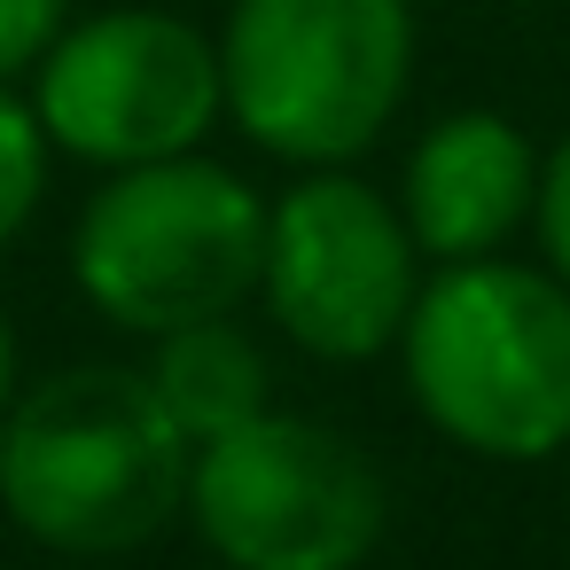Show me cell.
I'll return each instance as SVG.
<instances>
[{
    "label": "cell",
    "mask_w": 570,
    "mask_h": 570,
    "mask_svg": "<svg viewBox=\"0 0 570 570\" xmlns=\"http://www.w3.org/2000/svg\"><path fill=\"white\" fill-rule=\"evenodd\" d=\"M71 24V0H0V87H17L48 63Z\"/></svg>",
    "instance_id": "cell-11"
},
{
    "label": "cell",
    "mask_w": 570,
    "mask_h": 570,
    "mask_svg": "<svg viewBox=\"0 0 570 570\" xmlns=\"http://www.w3.org/2000/svg\"><path fill=\"white\" fill-rule=\"evenodd\" d=\"M422 422L476 461H562L570 445V282L554 266H430L399 328Z\"/></svg>",
    "instance_id": "cell-2"
},
{
    "label": "cell",
    "mask_w": 570,
    "mask_h": 570,
    "mask_svg": "<svg viewBox=\"0 0 570 570\" xmlns=\"http://www.w3.org/2000/svg\"><path fill=\"white\" fill-rule=\"evenodd\" d=\"M141 375H149V391L165 399V414L180 422L188 445H212V438H227V430H243L250 414L274 406V367H266L258 336L235 328V313L149 336Z\"/></svg>",
    "instance_id": "cell-9"
},
{
    "label": "cell",
    "mask_w": 570,
    "mask_h": 570,
    "mask_svg": "<svg viewBox=\"0 0 570 570\" xmlns=\"http://www.w3.org/2000/svg\"><path fill=\"white\" fill-rule=\"evenodd\" d=\"M539 149L500 110H445L399 173V219L430 266L492 258L531 227Z\"/></svg>",
    "instance_id": "cell-8"
},
{
    "label": "cell",
    "mask_w": 570,
    "mask_h": 570,
    "mask_svg": "<svg viewBox=\"0 0 570 570\" xmlns=\"http://www.w3.org/2000/svg\"><path fill=\"white\" fill-rule=\"evenodd\" d=\"M227 118L282 165H360L414 87V0H235L219 24Z\"/></svg>",
    "instance_id": "cell-3"
},
{
    "label": "cell",
    "mask_w": 570,
    "mask_h": 570,
    "mask_svg": "<svg viewBox=\"0 0 570 570\" xmlns=\"http://www.w3.org/2000/svg\"><path fill=\"white\" fill-rule=\"evenodd\" d=\"M531 235H539V266H554V274L570 282V126H562V134H554V149L539 157Z\"/></svg>",
    "instance_id": "cell-12"
},
{
    "label": "cell",
    "mask_w": 570,
    "mask_h": 570,
    "mask_svg": "<svg viewBox=\"0 0 570 570\" xmlns=\"http://www.w3.org/2000/svg\"><path fill=\"white\" fill-rule=\"evenodd\" d=\"M32 110L56 157L95 173L188 157L227 118L219 40L173 9H95L71 17L48 63L32 71Z\"/></svg>",
    "instance_id": "cell-7"
},
{
    "label": "cell",
    "mask_w": 570,
    "mask_h": 570,
    "mask_svg": "<svg viewBox=\"0 0 570 570\" xmlns=\"http://www.w3.org/2000/svg\"><path fill=\"white\" fill-rule=\"evenodd\" d=\"M258 250L266 196L235 165L188 149L102 173L71 227V282L110 328L165 336L258 297Z\"/></svg>",
    "instance_id": "cell-4"
},
{
    "label": "cell",
    "mask_w": 570,
    "mask_h": 570,
    "mask_svg": "<svg viewBox=\"0 0 570 570\" xmlns=\"http://www.w3.org/2000/svg\"><path fill=\"white\" fill-rule=\"evenodd\" d=\"M562 469H570V445H562Z\"/></svg>",
    "instance_id": "cell-14"
},
{
    "label": "cell",
    "mask_w": 570,
    "mask_h": 570,
    "mask_svg": "<svg viewBox=\"0 0 570 570\" xmlns=\"http://www.w3.org/2000/svg\"><path fill=\"white\" fill-rule=\"evenodd\" d=\"M48 165H56V141H48L32 95L0 87V250H9V243L40 219V204H48Z\"/></svg>",
    "instance_id": "cell-10"
},
{
    "label": "cell",
    "mask_w": 570,
    "mask_h": 570,
    "mask_svg": "<svg viewBox=\"0 0 570 570\" xmlns=\"http://www.w3.org/2000/svg\"><path fill=\"white\" fill-rule=\"evenodd\" d=\"M180 515L227 570H360L391 531V484L360 438L266 406L196 445Z\"/></svg>",
    "instance_id": "cell-5"
},
{
    "label": "cell",
    "mask_w": 570,
    "mask_h": 570,
    "mask_svg": "<svg viewBox=\"0 0 570 570\" xmlns=\"http://www.w3.org/2000/svg\"><path fill=\"white\" fill-rule=\"evenodd\" d=\"M196 445L141 367H56L17 383L0 422V515L48 554H134L188 508Z\"/></svg>",
    "instance_id": "cell-1"
},
{
    "label": "cell",
    "mask_w": 570,
    "mask_h": 570,
    "mask_svg": "<svg viewBox=\"0 0 570 570\" xmlns=\"http://www.w3.org/2000/svg\"><path fill=\"white\" fill-rule=\"evenodd\" d=\"M9 399H17V328H9V305H0V422H9Z\"/></svg>",
    "instance_id": "cell-13"
},
{
    "label": "cell",
    "mask_w": 570,
    "mask_h": 570,
    "mask_svg": "<svg viewBox=\"0 0 570 570\" xmlns=\"http://www.w3.org/2000/svg\"><path fill=\"white\" fill-rule=\"evenodd\" d=\"M422 274L430 258L414 250L399 196H383L352 165H305L266 204L258 305L297 352L328 367L383 360L414 313Z\"/></svg>",
    "instance_id": "cell-6"
}]
</instances>
